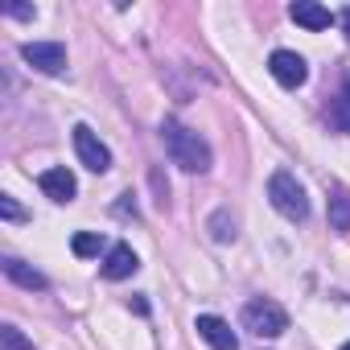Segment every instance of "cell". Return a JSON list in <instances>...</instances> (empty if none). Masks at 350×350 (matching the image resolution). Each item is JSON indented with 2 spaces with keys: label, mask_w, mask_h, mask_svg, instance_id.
Returning a JSON list of instances; mask_svg holds the SVG:
<instances>
[{
  "label": "cell",
  "mask_w": 350,
  "mask_h": 350,
  "mask_svg": "<svg viewBox=\"0 0 350 350\" xmlns=\"http://www.w3.org/2000/svg\"><path fill=\"white\" fill-rule=\"evenodd\" d=\"M0 215H5L9 223H21V219H25V211H21L17 198H9V194H0Z\"/></svg>",
  "instance_id": "17"
},
{
  "label": "cell",
  "mask_w": 350,
  "mask_h": 350,
  "mask_svg": "<svg viewBox=\"0 0 350 350\" xmlns=\"http://www.w3.org/2000/svg\"><path fill=\"white\" fill-rule=\"evenodd\" d=\"M342 29H346V38H350V9H342Z\"/></svg>",
  "instance_id": "19"
},
{
  "label": "cell",
  "mask_w": 350,
  "mask_h": 350,
  "mask_svg": "<svg viewBox=\"0 0 350 350\" xmlns=\"http://www.w3.org/2000/svg\"><path fill=\"white\" fill-rule=\"evenodd\" d=\"M0 268H5L9 280H17V284L29 288V293H33V288H46V276H42L38 268H29L25 260H17V256H5V260H0Z\"/></svg>",
  "instance_id": "11"
},
{
  "label": "cell",
  "mask_w": 350,
  "mask_h": 350,
  "mask_svg": "<svg viewBox=\"0 0 350 350\" xmlns=\"http://www.w3.org/2000/svg\"><path fill=\"white\" fill-rule=\"evenodd\" d=\"M342 350H350V342H346V346H342Z\"/></svg>",
  "instance_id": "20"
},
{
  "label": "cell",
  "mask_w": 350,
  "mask_h": 350,
  "mask_svg": "<svg viewBox=\"0 0 350 350\" xmlns=\"http://www.w3.org/2000/svg\"><path fill=\"white\" fill-rule=\"evenodd\" d=\"M268 70H272V79H276L280 87H288V91H297V87L309 79L305 58H301V54H293V50H276V54L268 58Z\"/></svg>",
  "instance_id": "6"
},
{
  "label": "cell",
  "mask_w": 350,
  "mask_h": 350,
  "mask_svg": "<svg viewBox=\"0 0 350 350\" xmlns=\"http://www.w3.org/2000/svg\"><path fill=\"white\" fill-rule=\"evenodd\" d=\"M21 58L42 75H62L66 70V46H58V42H25Z\"/></svg>",
  "instance_id": "5"
},
{
  "label": "cell",
  "mask_w": 350,
  "mask_h": 350,
  "mask_svg": "<svg viewBox=\"0 0 350 350\" xmlns=\"http://www.w3.org/2000/svg\"><path fill=\"white\" fill-rule=\"evenodd\" d=\"M38 186H42V194L46 198H54V202H70L75 194H79V182H75V173L70 169H46L42 178H38Z\"/></svg>",
  "instance_id": "8"
},
{
  "label": "cell",
  "mask_w": 350,
  "mask_h": 350,
  "mask_svg": "<svg viewBox=\"0 0 350 350\" xmlns=\"http://www.w3.org/2000/svg\"><path fill=\"white\" fill-rule=\"evenodd\" d=\"M329 227L334 231H350V194H334L329 198Z\"/></svg>",
  "instance_id": "13"
},
{
  "label": "cell",
  "mask_w": 350,
  "mask_h": 350,
  "mask_svg": "<svg viewBox=\"0 0 350 350\" xmlns=\"http://www.w3.org/2000/svg\"><path fill=\"white\" fill-rule=\"evenodd\" d=\"M268 198H272V206H276L288 223H305V219H309V198H305V186L293 178L288 169H276L272 178H268Z\"/></svg>",
  "instance_id": "2"
},
{
  "label": "cell",
  "mask_w": 350,
  "mask_h": 350,
  "mask_svg": "<svg viewBox=\"0 0 350 350\" xmlns=\"http://www.w3.org/2000/svg\"><path fill=\"white\" fill-rule=\"evenodd\" d=\"M70 247H75V256H79V260H91V256H99L103 239H99L95 231H79V235L70 239Z\"/></svg>",
  "instance_id": "15"
},
{
  "label": "cell",
  "mask_w": 350,
  "mask_h": 350,
  "mask_svg": "<svg viewBox=\"0 0 350 350\" xmlns=\"http://www.w3.org/2000/svg\"><path fill=\"white\" fill-rule=\"evenodd\" d=\"M329 128L342 132V136L350 132V79H346V87L338 91V99L329 103Z\"/></svg>",
  "instance_id": "12"
},
{
  "label": "cell",
  "mask_w": 350,
  "mask_h": 350,
  "mask_svg": "<svg viewBox=\"0 0 350 350\" xmlns=\"http://www.w3.org/2000/svg\"><path fill=\"white\" fill-rule=\"evenodd\" d=\"M161 140H165L169 161L182 165L186 173H206V169H211V144H206L194 128H186V124H178V120H165V124H161Z\"/></svg>",
  "instance_id": "1"
},
{
  "label": "cell",
  "mask_w": 350,
  "mask_h": 350,
  "mask_svg": "<svg viewBox=\"0 0 350 350\" xmlns=\"http://www.w3.org/2000/svg\"><path fill=\"white\" fill-rule=\"evenodd\" d=\"M5 13L17 17V21H33V9H29V5H5Z\"/></svg>",
  "instance_id": "18"
},
{
  "label": "cell",
  "mask_w": 350,
  "mask_h": 350,
  "mask_svg": "<svg viewBox=\"0 0 350 350\" xmlns=\"http://www.w3.org/2000/svg\"><path fill=\"white\" fill-rule=\"evenodd\" d=\"M211 239H219V243H231V239H235V219H231V211H215V215H211Z\"/></svg>",
  "instance_id": "14"
},
{
  "label": "cell",
  "mask_w": 350,
  "mask_h": 350,
  "mask_svg": "<svg viewBox=\"0 0 350 350\" xmlns=\"http://www.w3.org/2000/svg\"><path fill=\"white\" fill-rule=\"evenodd\" d=\"M288 17H293L297 25L313 29V33H317V29H329V21H334V17H329V9H325V5H317V0H297V5L288 9Z\"/></svg>",
  "instance_id": "10"
},
{
  "label": "cell",
  "mask_w": 350,
  "mask_h": 350,
  "mask_svg": "<svg viewBox=\"0 0 350 350\" xmlns=\"http://www.w3.org/2000/svg\"><path fill=\"white\" fill-rule=\"evenodd\" d=\"M0 350H33V342L17 325H0Z\"/></svg>",
  "instance_id": "16"
},
{
  "label": "cell",
  "mask_w": 350,
  "mask_h": 350,
  "mask_svg": "<svg viewBox=\"0 0 350 350\" xmlns=\"http://www.w3.org/2000/svg\"><path fill=\"white\" fill-rule=\"evenodd\" d=\"M136 268H140V260H136V252H132L128 243H116V247L107 252V260H103V276H107V280H128Z\"/></svg>",
  "instance_id": "9"
},
{
  "label": "cell",
  "mask_w": 350,
  "mask_h": 350,
  "mask_svg": "<svg viewBox=\"0 0 350 350\" xmlns=\"http://www.w3.org/2000/svg\"><path fill=\"white\" fill-rule=\"evenodd\" d=\"M243 329H252L256 338H280V334L288 329V313H284L276 301L256 297V301L243 305Z\"/></svg>",
  "instance_id": "3"
},
{
  "label": "cell",
  "mask_w": 350,
  "mask_h": 350,
  "mask_svg": "<svg viewBox=\"0 0 350 350\" xmlns=\"http://www.w3.org/2000/svg\"><path fill=\"white\" fill-rule=\"evenodd\" d=\"M75 152H79V161H83L91 173H107V169H111V152H107V144H103L87 124H75Z\"/></svg>",
  "instance_id": "4"
},
{
  "label": "cell",
  "mask_w": 350,
  "mask_h": 350,
  "mask_svg": "<svg viewBox=\"0 0 350 350\" xmlns=\"http://www.w3.org/2000/svg\"><path fill=\"white\" fill-rule=\"evenodd\" d=\"M194 329H198V338H202V342H211L215 350H239V338H235V329H231L223 317H215V313H198Z\"/></svg>",
  "instance_id": "7"
}]
</instances>
